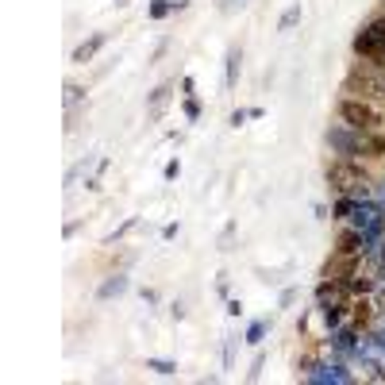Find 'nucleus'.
I'll return each mask as SVG.
<instances>
[{
    "label": "nucleus",
    "instance_id": "obj_6",
    "mask_svg": "<svg viewBox=\"0 0 385 385\" xmlns=\"http://www.w3.org/2000/svg\"><path fill=\"white\" fill-rule=\"evenodd\" d=\"M305 378L308 381H339V385H347V381H355V374H351L343 362H332V366H308Z\"/></svg>",
    "mask_w": 385,
    "mask_h": 385
},
{
    "label": "nucleus",
    "instance_id": "obj_21",
    "mask_svg": "<svg viewBox=\"0 0 385 385\" xmlns=\"http://www.w3.org/2000/svg\"><path fill=\"white\" fill-rule=\"evenodd\" d=\"M381 208H385V201H381Z\"/></svg>",
    "mask_w": 385,
    "mask_h": 385
},
{
    "label": "nucleus",
    "instance_id": "obj_8",
    "mask_svg": "<svg viewBox=\"0 0 385 385\" xmlns=\"http://www.w3.org/2000/svg\"><path fill=\"white\" fill-rule=\"evenodd\" d=\"M362 158H385V131H366L362 135Z\"/></svg>",
    "mask_w": 385,
    "mask_h": 385
},
{
    "label": "nucleus",
    "instance_id": "obj_12",
    "mask_svg": "<svg viewBox=\"0 0 385 385\" xmlns=\"http://www.w3.org/2000/svg\"><path fill=\"white\" fill-rule=\"evenodd\" d=\"M124 289H127V277H124V274H116V277H108V282L101 285V297H104V301H108V297H120Z\"/></svg>",
    "mask_w": 385,
    "mask_h": 385
},
{
    "label": "nucleus",
    "instance_id": "obj_13",
    "mask_svg": "<svg viewBox=\"0 0 385 385\" xmlns=\"http://www.w3.org/2000/svg\"><path fill=\"white\" fill-rule=\"evenodd\" d=\"M146 370H154V374H162V378H170V374L177 370L174 362H166V358H146Z\"/></svg>",
    "mask_w": 385,
    "mask_h": 385
},
{
    "label": "nucleus",
    "instance_id": "obj_16",
    "mask_svg": "<svg viewBox=\"0 0 385 385\" xmlns=\"http://www.w3.org/2000/svg\"><path fill=\"white\" fill-rule=\"evenodd\" d=\"M262 335H266V324H251V332H247V343H262Z\"/></svg>",
    "mask_w": 385,
    "mask_h": 385
},
{
    "label": "nucleus",
    "instance_id": "obj_10",
    "mask_svg": "<svg viewBox=\"0 0 385 385\" xmlns=\"http://www.w3.org/2000/svg\"><path fill=\"white\" fill-rule=\"evenodd\" d=\"M170 93H174V85H158V89L151 93V116H162V108H166Z\"/></svg>",
    "mask_w": 385,
    "mask_h": 385
},
{
    "label": "nucleus",
    "instance_id": "obj_9",
    "mask_svg": "<svg viewBox=\"0 0 385 385\" xmlns=\"http://www.w3.org/2000/svg\"><path fill=\"white\" fill-rule=\"evenodd\" d=\"M101 46H104V35H101V31H96V35L89 39V43H81L77 51H73V62H77V65L93 62V58H96V51H101Z\"/></svg>",
    "mask_w": 385,
    "mask_h": 385
},
{
    "label": "nucleus",
    "instance_id": "obj_7",
    "mask_svg": "<svg viewBox=\"0 0 385 385\" xmlns=\"http://www.w3.org/2000/svg\"><path fill=\"white\" fill-rule=\"evenodd\" d=\"M332 347L339 351V355H358V332L355 327H335V335H332Z\"/></svg>",
    "mask_w": 385,
    "mask_h": 385
},
{
    "label": "nucleus",
    "instance_id": "obj_20",
    "mask_svg": "<svg viewBox=\"0 0 385 385\" xmlns=\"http://www.w3.org/2000/svg\"><path fill=\"white\" fill-rule=\"evenodd\" d=\"M224 8H235V0H224Z\"/></svg>",
    "mask_w": 385,
    "mask_h": 385
},
{
    "label": "nucleus",
    "instance_id": "obj_3",
    "mask_svg": "<svg viewBox=\"0 0 385 385\" xmlns=\"http://www.w3.org/2000/svg\"><path fill=\"white\" fill-rule=\"evenodd\" d=\"M347 93L362 96V101H370V104H385V77L374 70H355L347 77Z\"/></svg>",
    "mask_w": 385,
    "mask_h": 385
},
{
    "label": "nucleus",
    "instance_id": "obj_19",
    "mask_svg": "<svg viewBox=\"0 0 385 385\" xmlns=\"http://www.w3.org/2000/svg\"><path fill=\"white\" fill-rule=\"evenodd\" d=\"M185 4H189V0H170V8H177V12H182Z\"/></svg>",
    "mask_w": 385,
    "mask_h": 385
},
{
    "label": "nucleus",
    "instance_id": "obj_11",
    "mask_svg": "<svg viewBox=\"0 0 385 385\" xmlns=\"http://www.w3.org/2000/svg\"><path fill=\"white\" fill-rule=\"evenodd\" d=\"M239 62H243L239 46H232L227 51V89H235V81H239Z\"/></svg>",
    "mask_w": 385,
    "mask_h": 385
},
{
    "label": "nucleus",
    "instance_id": "obj_17",
    "mask_svg": "<svg viewBox=\"0 0 385 385\" xmlns=\"http://www.w3.org/2000/svg\"><path fill=\"white\" fill-rule=\"evenodd\" d=\"M185 116H189V120L201 116V101H196V96H185Z\"/></svg>",
    "mask_w": 385,
    "mask_h": 385
},
{
    "label": "nucleus",
    "instance_id": "obj_2",
    "mask_svg": "<svg viewBox=\"0 0 385 385\" xmlns=\"http://www.w3.org/2000/svg\"><path fill=\"white\" fill-rule=\"evenodd\" d=\"M339 124H347L355 131H381L385 112L378 108V104L362 101V96H343L339 101Z\"/></svg>",
    "mask_w": 385,
    "mask_h": 385
},
{
    "label": "nucleus",
    "instance_id": "obj_4",
    "mask_svg": "<svg viewBox=\"0 0 385 385\" xmlns=\"http://www.w3.org/2000/svg\"><path fill=\"white\" fill-rule=\"evenodd\" d=\"M362 135L366 131H355L347 124H332L327 127V146L343 158H362Z\"/></svg>",
    "mask_w": 385,
    "mask_h": 385
},
{
    "label": "nucleus",
    "instance_id": "obj_15",
    "mask_svg": "<svg viewBox=\"0 0 385 385\" xmlns=\"http://www.w3.org/2000/svg\"><path fill=\"white\" fill-rule=\"evenodd\" d=\"M166 12H170V0H154L151 4V20H162Z\"/></svg>",
    "mask_w": 385,
    "mask_h": 385
},
{
    "label": "nucleus",
    "instance_id": "obj_18",
    "mask_svg": "<svg viewBox=\"0 0 385 385\" xmlns=\"http://www.w3.org/2000/svg\"><path fill=\"white\" fill-rule=\"evenodd\" d=\"M77 101H81V85H65V104L73 108Z\"/></svg>",
    "mask_w": 385,
    "mask_h": 385
},
{
    "label": "nucleus",
    "instance_id": "obj_14",
    "mask_svg": "<svg viewBox=\"0 0 385 385\" xmlns=\"http://www.w3.org/2000/svg\"><path fill=\"white\" fill-rule=\"evenodd\" d=\"M297 20H301V4H293L289 12L282 15V23H277V31H289V27H293V23H297Z\"/></svg>",
    "mask_w": 385,
    "mask_h": 385
},
{
    "label": "nucleus",
    "instance_id": "obj_5",
    "mask_svg": "<svg viewBox=\"0 0 385 385\" xmlns=\"http://www.w3.org/2000/svg\"><path fill=\"white\" fill-rule=\"evenodd\" d=\"M355 54H358L362 62H378L381 54H385V39L370 27V23H366V27L355 35Z\"/></svg>",
    "mask_w": 385,
    "mask_h": 385
},
{
    "label": "nucleus",
    "instance_id": "obj_1",
    "mask_svg": "<svg viewBox=\"0 0 385 385\" xmlns=\"http://www.w3.org/2000/svg\"><path fill=\"white\" fill-rule=\"evenodd\" d=\"M327 185L339 196H355V201H370V174L358 166V158H332L327 162Z\"/></svg>",
    "mask_w": 385,
    "mask_h": 385
}]
</instances>
